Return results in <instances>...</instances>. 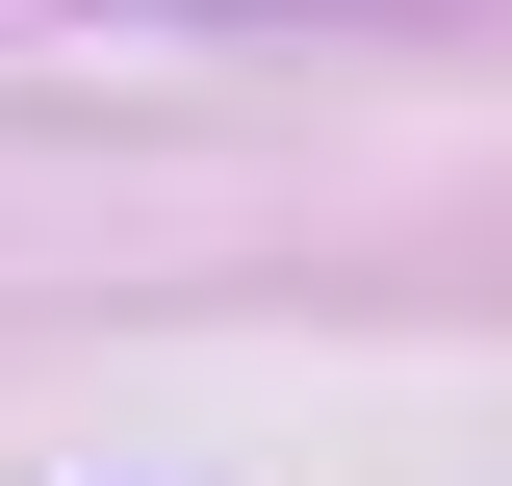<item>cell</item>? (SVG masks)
<instances>
[{
	"label": "cell",
	"mask_w": 512,
	"mask_h": 486,
	"mask_svg": "<svg viewBox=\"0 0 512 486\" xmlns=\"http://www.w3.org/2000/svg\"><path fill=\"white\" fill-rule=\"evenodd\" d=\"M128 26H410V0H128Z\"/></svg>",
	"instance_id": "1"
}]
</instances>
